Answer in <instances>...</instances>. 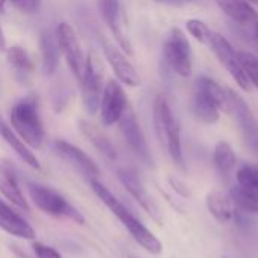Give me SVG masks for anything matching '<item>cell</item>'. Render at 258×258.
I'll return each mask as SVG.
<instances>
[{
	"label": "cell",
	"instance_id": "cell-34",
	"mask_svg": "<svg viewBox=\"0 0 258 258\" xmlns=\"http://www.w3.org/2000/svg\"><path fill=\"white\" fill-rule=\"evenodd\" d=\"M6 48V39H5V35H3V30L0 27V51Z\"/></svg>",
	"mask_w": 258,
	"mask_h": 258
},
{
	"label": "cell",
	"instance_id": "cell-35",
	"mask_svg": "<svg viewBox=\"0 0 258 258\" xmlns=\"http://www.w3.org/2000/svg\"><path fill=\"white\" fill-rule=\"evenodd\" d=\"M252 26H254V29H252V32H254V39L258 42V21L257 23H254Z\"/></svg>",
	"mask_w": 258,
	"mask_h": 258
},
{
	"label": "cell",
	"instance_id": "cell-22",
	"mask_svg": "<svg viewBox=\"0 0 258 258\" xmlns=\"http://www.w3.org/2000/svg\"><path fill=\"white\" fill-rule=\"evenodd\" d=\"M0 136L3 138V141L15 151V154L30 168L33 169H41L39 160L36 159V156L32 153V150L20 139V136L6 124V121L2 118L0 115Z\"/></svg>",
	"mask_w": 258,
	"mask_h": 258
},
{
	"label": "cell",
	"instance_id": "cell-2",
	"mask_svg": "<svg viewBox=\"0 0 258 258\" xmlns=\"http://www.w3.org/2000/svg\"><path fill=\"white\" fill-rule=\"evenodd\" d=\"M153 119L154 130L160 145L166 150L172 162L184 168L183 148H181V132L177 118L172 113V109L163 95H157L153 106Z\"/></svg>",
	"mask_w": 258,
	"mask_h": 258
},
{
	"label": "cell",
	"instance_id": "cell-9",
	"mask_svg": "<svg viewBox=\"0 0 258 258\" xmlns=\"http://www.w3.org/2000/svg\"><path fill=\"white\" fill-rule=\"evenodd\" d=\"M98 11L121 50L127 54H133V45L128 36V23L119 0H98Z\"/></svg>",
	"mask_w": 258,
	"mask_h": 258
},
{
	"label": "cell",
	"instance_id": "cell-10",
	"mask_svg": "<svg viewBox=\"0 0 258 258\" xmlns=\"http://www.w3.org/2000/svg\"><path fill=\"white\" fill-rule=\"evenodd\" d=\"M227 94H228V100H230V107L231 112L234 115V118L237 119V124L240 127L245 145L252 151L258 153V122L249 107V104L243 100V97H240L236 91L227 88Z\"/></svg>",
	"mask_w": 258,
	"mask_h": 258
},
{
	"label": "cell",
	"instance_id": "cell-4",
	"mask_svg": "<svg viewBox=\"0 0 258 258\" xmlns=\"http://www.w3.org/2000/svg\"><path fill=\"white\" fill-rule=\"evenodd\" d=\"M29 195L30 200L33 201V204L44 213L54 216V218H67L73 222L77 224H85V218L83 215L73 207L60 194H57L56 190L47 187V186H41V184H29Z\"/></svg>",
	"mask_w": 258,
	"mask_h": 258
},
{
	"label": "cell",
	"instance_id": "cell-11",
	"mask_svg": "<svg viewBox=\"0 0 258 258\" xmlns=\"http://www.w3.org/2000/svg\"><path fill=\"white\" fill-rule=\"evenodd\" d=\"M119 128L122 132V136L127 142V145L130 147V150L133 151V154L148 168L154 166V159L153 154L150 151V147L147 144V139L142 133V128L139 125V121L135 115L133 110H130L128 107L125 109L124 115L119 119Z\"/></svg>",
	"mask_w": 258,
	"mask_h": 258
},
{
	"label": "cell",
	"instance_id": "cell-30",
	"mask_svg": "<svg viewBox=\"0 0 258 258\" xmlns=\"http://www.w3.org/2000/svg\"><path fill=\"white\" fill-rule=\"evenodd\" d=\"M237 53H239V59L243 65L245 73L248 74L251 85L258 89V57L249 51H237Z\"/></svg>",
	"mask_w": 258,
	"mask_h": 258
},
{
	"label": "cell",
	"instance_id": "cell-17",
	"mask_svg": "<svg viewBox=\"0 0 258 258\" xmlns=\"http://www.w3.org/2000/svg\"><path fill=\"white\" fill-rule=\"evenodd\" d=\"M39 51H41V60H42V71L47 76H51L56 73L60 60V50L57 45L56 33H53L48 27L42 29L39 35Z\"/></svg>",
	"mask_w": 258,
	"mask_h": 258
},
{
	"label": "cell",
	"instance_id": "cell-18",
	"mask_svg": "<svg viewBox=\"0 0 258 258\" xmlns=\"http://www.w3.org/2000/svg\"><path fill=\"white\" fill-rule=\"evenodd\" d=\"M207 209L210 212V215L221 224H228L231 221L236 219L237 215V209L231 200L230 195L219 192V190H213L207 195L206 200Z\"/></svg>",
	"mask_w": 258,
	"mask_h": 258
},
{
	"label": "cell",
	"instance_id": "cell-37",
	"mask_svg": "<svg viewBox=\"0 0 258 258\" xmlns=\"http://www.w3.org/2000/svg\"><path fill=\"white\" fill-rule=\"evenodd\" d=\"M5 3H6V0H0V11H3V8H5Z\"/></svg>",
	"mask_w": 258,
	"mask_h": 258
},
{
	"label": "cell",
	"instance_id": "cell-24",
	"mask_svg": "<svg viewBox=\"0 0 258 258\" xmlns=\"http://www.w3.org/2000/svg\"><path fill=\"white\" fill-rule=\"evenodd\" d=\"M190 107H192V113H194L195 119L203 124H215V122H218V119L221 116V112L218 110V107L197 89L194 91Z\"/></svg>",
	"mask_w": 258,
	"mask_h": 258
},
{
	"label": "cell",
	"instance_id": "cell-19",
	"mask_svg": "<svg viewBox=\"0 0 258 258\" xmlns=\"http://www.w3.org/2000/svg\"><path fill=\"white\" fill-rule=\"evenodd\" d=\"M0 194L9 203H12L15 207H18V209H21L24 212L30 210V207L27 204V200L24 198L12 169L5 163H0Z\"/></svg>",
	"mask_w": 258,
	"mask_h": 258
},
{
	"label": "cell",
	"instance_id": "cell-8",
	"mask_svg": "<svg viewBox=\"0 0 258 258\" xmlns=\"http://www.w3.org/2000/svg\"><path fill=\"white\" fill-rule=\"evenodd\" d=\"M103 67L98 57L91 53L86 57V71L85 76L82 77L80 88H82V97H83V104L86 110L94 115L100 109V101L103 95Z\"/></svg>",
	"mask_w": 258,
	"mask_h": 258
},
{
	"label": "cell",
	"instance_id": "cell-31",
	"mask_svg": "<svg viewBox=\"0 0 258 258\" xmlns=\"http://www.w3.org/2000/svg\"><path fill=\"white\" fill-rule=\"evenodd\" d=\"M32 248H33V252H35V257L36 258H62L60 254L54 248L47 246L44 243L35 242Z\"/></svg>",
	"mask_w": 258,
	"mask_h": 258
},
{
	"label": "cell",
	"instance_id": "cell-1",
	"mask_svg": "<svg viewBox=\"0 0 258 258\" xmlns=\"http://www.w3.org/2000/svg\"><path fill=\"white\" fill-rule=\"evenodd\" d=\"M89 184L92 187V192L98 197V200L121 221V224L125 227V230L130 233V236L139 243L145 251L151 254H160L163 251L162 242L97 178L89 180Z\"/></svg>",
	"mask_w": 258,
	"mask_h": 258
},
{
	"label": "cell",
	"instance_id": "cell-7",
	"mask_svg": "<svg viewBox=\"0 0 258 258\" xmlns=\"http://www.w3.org/2000/svg\"><path fill=\"white\" fill-rule=\"evenodd\" d=\"M209 45L213 50V53L216 54V57L221 62V65H224L227 68V71L231 74L234 82L243 91L249 92L252 89V85H251V82L248 79V74L243 70V65H242V62L239 59V53L234 50V47L230 44V41L225 36H222L221 33L213 32Z\"/></svg>",
	"mask_w": 258,
	"mask_h": 258
},
{
	"label": "cell",
	"instance_id": "cell-15",
	"mask_svg": "<svg viewBox=\"0 0 258 258\" xmlns=\"http://www.w3.org/2000/svg\"><path fill=\"white\" fill-rule=\"evenodd\" d=\"M103 48H104L106 59L110 63L116 79L127 86H139L141 76H139L138 70L133 67V63L127 59L124 51L106 41L103 42Z\"/></svg>",
	"mask_w": 258,
	"mask_h": 258
},
{
	"label": "cell",
	"instance_id": "cell-27",
	"mask_svg": "<svg viewBox=\"0 0 258 258\" xmlns=\"http://www.w3.org/2000/svg\"><path fill=\"white\" fill-rule=\"evenodd\" d=\"M6 59H8V63L18 73V74H23V76H30L35 70V65H33V60L32 57L29 56V53L18 47V45H12L11 48H8L6 51Z\"/></svg>",
	"mask_w": 258,
	"mask_h": 258
},
{
	"label": "cell",
	"instance_id": "cell-12",
	"mask_svg": "<svg viewBox=\"0 0 258 258\" xmlns=\"http://www.w3.org/2000/svg\"><path fill=\"white\" fill-rule=\"evenodd\" d=\"M128 107L127 104V97L119 85V82L110 79L103 89L101 101H100V113H101V121L104 125H113L119 122L121 116L124 115L125 109Z\"/></svg>",
	"mask_w": 258,
	"mask_h": 258
},
{
	"label": "cell",
	"instance_id": "cell-28",
	"mask_svg": "<svg viewBox=\"0 0 258 258\" xmlns=\"http://www.w3.org/2000/svg\"><path fill=\"white\" fill-rule=\"evenodd\" d=\"M237 209V212H243V213H258V200L252 198L249 195H246L245 192H242L237 186L231 187L230 194H228Z\"/></svg>",
	"mask_w": 258,
	"mask_h": 258
},
{
	"label": "cell",
	"instance_id": "cell-6",
	"mask_svg": "<svg viewBox=\"0 0 258 258\" xmlns=\"http://www.w3.org/2000/svg\"><path fill=\"white\" fill-rule=\"evenodd\" d=\"M56 39L60 53L63 54L68 68L74 74V77L80 82L82 77L85 76L86 71V57L80 44V39L73 29L71 24L68 23H59L56 27Z\"/></svg>",
	"mask_w": 258,
	"mask_h": 258
},
{
	"label": "cell",
	"instance_id": "cell-33",
	"mask_svg": "<svg viewBox=\"0 0 258 258\" xmlns=\"http://www.w3.org/2000/svg\"><path fill=\"white\" fill-rule=\"evenodd\" d=\"M169 184L172 186V189H174L178 195H181V197H184V198H190V197H192L189 187H187L183 181H180V180L171 177V178H169Z\"/></svg>",
	"mask_w": 258,
	"mask_h": 258
},
{
	"label": "cell",
	"instance_id": "cell-20",
	"mask_svg": "<svg viewBox=\"0 0 258 258\" xmlns=\"http://www.w3.org/2000/svg\"><path fill=\"white\" fill-rule=\"evenodd\" d=\"M219 9L233 21L242 26H251L258 21V12L246 0H215Z\"/></svg>",
	"mask_w": 258,
	"mask_h": 258
},
{
	"label": "cell",
	"instance_id": "cell-13",
	"mask_svg": "<svg viewBox=\"0 0 258 258\" xmlns=\"http://www.w3.org/2000/svg\"><path fill=\"white\" fill-rule=\"evenodd\" d=\"M53 148L63 160H67L71 166H74L88 180H94L100 175V169H98L97 163L79 147L63 141V139H57L53 142Z\"/></svg>",
	"mask_w": 258,
	"mask_h": 258
},
{
	"label": "cell",
	"instance_id": "cell-26",
	"mask_svg": "<svg viewBox=\"0 0 258 258\" xmlns=\"http://www.w3.org/2000/svg\"><path fill=\"white\" fill-rule=\"evenodd\" d=\"M237 187L246 195L258 200V166L257 165H243L237 169L236 174Z\"/></svg>",
	"mask_w": 258,
	"mask_h": 258
},
{
	"label": "cell",
	"instance_id": "cell-29",
	"mask_svg": "<svg viewBox=\"0 0 258 258\" xmlns=\"http://www.w3.org/2000/svg\"><path fill=\"white\" fill-rule=\"evenodd\" d=\"M186 29H187V32L197 41H200L201 44H207L209 45L213 32H212V29L203 20H200V18H190V20H187L186 21Z\"/></svg>",
	"mask_w": 258,
	"mask_h": 258
},
{
	"label": "cell",
	"instance_id": "cell-25",
	"mask_svg": "<svg viewBox=\"0 0 258 258\" xmlns=\"http://www.w3.org/2000/svg\"><path fill=\"white\" fill-rule=\"evenodd\" d=\"M79 127L82 130V133L89 139V142L101 153L104 154L106 157L109 159H115L116 157V151L112 145V142L106 138V135L103 132H100L95 125L86 122V121H80L79 122Z\"/></svg>",
	"mask_w": 258,
	"mask_h": 258
},
{
	"label": "cell",
	"instance_id": "cell-5",
	"mask_svg": "<svg viewBox=\"0 0 258 258\" xmlns=\"http://www.w3.org/2000/svg\"><path fill=\"white\" fill-rule=\"evenodd\" d=\"M163 53L171 70L180 77H189L194 71L192 48L187 36L178 27H172L163 44Z\"/></svg>",
	"mask_w": 258,
	"mask_h": 258
},
{
	"label": "cell",
	"instance_id": "cell-16",
	"mask_svg": "<svg viewBox=\"0 0 258 258\" xmlns=\"http://www.w3.org/2000/svg\"><path fill=\"white\" fill-rule=\"evenodd\" d=\"M0 228L8 234L18 239H35V230L23 219L18 213L12 210L3 200H0Z\"/></svg>",
	"mask_w": 258,
	"mask_h": 258
},
{
	"label": "cell",
	"instance_id": "cell-14",
	"mask_svg": "<svg viewBox=\"0 0 258 258\" xmlns=\"http://www.w3.org/2000/svg\"><path fill=\"white\" fill-rule=\"evenodd\" d=\"M118 178L122 183V186L125 187V190L136 200V203L157 222L162 224V216L159 212L157 204L154 203V200L150 197V194L147 192V189L144 187L141 178L138 177L136 172H133L132 169H119L118 171Z\"/></svg>",
	"mask_w": 258,
	"mask_h": 258
},
{
	"label": "cell",
	"instance_id": "cell-21",
	"mask_svg": "<svg viewBox=\"0 0 258 258\" xmlns=\"http://www.w3.org/2000/svg\"><path fill=\"white\" fill-rule=\"evenodd\" d=\"M195 89L198 92H201L209 101H212L218 107L219 112H225V113L231 112L227 88H222L216 80H213L207 76H201V77H198V80L195 83Z\"/></svg>",
	"mask_w": 258,
	"mask_h": 258
},
{
	"label": "cell",
	"instance_id": "cell-32",
	"mask_svg": "<svg viewBox=\"0 0 258 258\" xmlns=\"http://www.w3.org/2000/svg\"><path fill=\"white\" fill-rule=\"evenodd\" d=\"M23 14H33L39 9V0H9Z\"/></svg>",
	"mask_w": 258,
	"mask_h": 258
},
{
	"label": "cell",
	"instance_id": "cell-38",
	"mask_svg": "<svg viewBox=\"0 0 258 258\" xmlns=\"http://www.w3.org/2000/svg\"><path fill=\"white\" fill-rule=\"evenodd\" d=\"M222 258H227V257H222Z\"/></svg>",
	"mask_w": 258,
	"mask_h": 258
},
{
	"label": "cell",
	"instance_id": "cell-23",
	"mask_svg": "<svg viewBox=\"0 0 258 258\" xmlns=\"http://www.w3.org/2000/svg\"><path fill=\"white\" fill-rule=\"evenodd\" d=\"M213 163L222 177H228L233 174L237 163V157L233 147L227 141H219L216 144L213 151Z\"/></svg>",
	"mask_w": 258,
	"mask_h": 258
},
{
	"label": "cell",
	"instance_id": "cell-3",
	"mask_svg": "<svg viewBox=\"0 0 258 258\" xmlns=\"http://www.w3.org/2000/svg\"><path fill=\"white\" fill-rule=\"evenodd\" d=\"M11 122L20 139L30 148H39L44 142V127L39 116L38 100L27 95L14 104L11 110Z\"/></svg>",
	"mask_w": 258,
	"mask_h": 258
},
{
	"label": "cell",
	"instance_id": "cell-36",
	"mask_svg": "<svg viewBox=\"0 0 258 258\" xmlns=\"http://www.w3.org/2000/svg\"><path fill=\"white\" fill-rule=\"evenodd\" d=\"M156 2H166V3H183L187 0H156Z\"/></svg>",
	"mask_w": 258,
	"mask_h": 258
}]
</instances>
